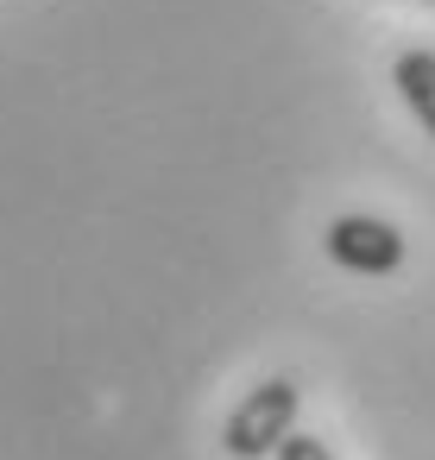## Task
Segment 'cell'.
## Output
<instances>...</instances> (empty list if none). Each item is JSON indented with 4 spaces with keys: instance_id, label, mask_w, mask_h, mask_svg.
I'll list each match as a JSON object with an SVG mask.
<instances>
[{
    "instance_id": "cell-2",
    "label": "cell",
    "mask_w": 435,
    "mask_h": 460,
    "mask_svg": "<svg viewBox=\"0 0 435 460\" xmlns=\"http://www.w3.org/2000/svg\"><path fill=\"white\" fill-rule=\"evenodd\" d=\"M322 246H328V259L341 271H360V278H385V271L404 265V234L391 221H378V215H341V221H328Z\"/></svg>"
},
{
    "instance_id": "cell-3",
    "label": "cell",
    "mask_w": 435,
    "mask_h": 460,
    "mask_svg": "<svg viewBox=\"0 0 435 460\" xmlns=\"http://www.w3.org/2000/svg\"><path fill=\"white\" fill-rule=\"evenodd\" d=\"M391 83H397V95H404V108L429 127V139H435V51H404L397 64H391Z\"/></svg>"
},
{
    "instance_id": "cell-1",
    "label": "cell",
    "mask_w": 435,
    "mask_h": 460,
    "mask_svg": "<svg viewBox=\"0 0 435 460\" xmlns=\"http://www.w3.org/2000/svg\"><path fill=\"white\" fill-rule=\"evenodd\" d=\"M297 403H303L297 378H265V385H253V391L227 410V429H221L227 460H271V454L284 447V435L297 429Z\"/></svg>"
},
{
    "instance_id": "cell-4",
    "label": "cell",
    "mask_w": 435,
    "mask_h": 460,
    "mask_svg": "<svg viewBox=\"0 0 435 460\" xmlns=\"http://www.w3.org/2000/svg\"><path fill=\"white\" fill-rule=\"evenodd\" d=\"M278 460H334V454H328L315 435H297V429H290V435H284V447H278Z\"/></svg>"
}]
</instances>
